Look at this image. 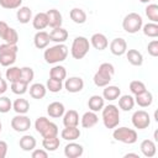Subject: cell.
Masks as SVG:
<instances>
[{"label": "cell", "mask_w": 158, "mask_h": 158, "mask_svg": "<svg viewBox=\"0 0 158 158\" xmlns=\"http://www.w3.org/2000/svg\"><path fill=\"white\" fill-rule=\"evenodd\" d=\"M68 56V47L64 43H57L56 46L46 48L43 53V58L48 64L60 63L67 59Z\"/></svg>", "instance_id": "1"}, {"label": "cell", "mask_w": 158, "mask_h": 158, "mask_svg": "<svg viewBox=\"0 0 158 158\" xmlns=\"http://www.w3.org/2000/svg\"><path fill=\"white\" fill-rule=\"evenodd\" d=\"M115 73V68L111 63H101L99 65V69L96 70V73L94 74V84L99 88H104L106 85L110 84L111 81V78Z\"/></svg>", "instance_id": "2"}, {"label": "cell", "mask_w": 158, "mask_h": 158, "mask_svg": "<svg viewBox=\"0 0 158 158\" xmlns=\"http://www.w3.org/2000/svg\"><path fill=\"white\" fill-rule=\"evenodd\" d=\"M102 122L106 128H115L120 123V110L116 105H106L102 107Z\"/></svg>", "instance_id": "3"}, {"label": "cell", "mask_w": 158, "mask_h": 158, "mask_svg": "<svg viewBox=\"0 0 158 158\" xmlns=\"http://www.w3.org/2000/svg\"><path fill=\"white\" fill-rule=\"evenodd\" d=\"M90 48V42L84 36H78L73 40L72 47H70V54L74 59H83Z\"/></svg>", "instance_id": "4"}, {"label": "cell", "mask_w": 158, "mask_h": 158, "mask_svg": "<svg viewBox=\"0 0 158 158\" xmlns=\"http://www.w3.org/2000/svg\"><path fill=\"white\" fill-rule=\"evenodd\" d=\"M112 137L118 141V142H122L125 144H133L137 142V132L136 130L133 128H128V127H115L114 128V132H112Z\"/></svg>", "instance_id": "5"}, {"label": "cell", "mask_w": 158, "mask_h": 158, "mask_svg": "<svg viewBox=\"0 0 158 158\" xmlns=\"http://www.w3.org/2000/svg\"><path fill=\"white\" fill-rule=\"evenodd\" d=\"M142 26H143L142 16L137 12H130L122 20V28L127 33H136L142 28Z\"/></svg>", "instance_id": "6"}, {"label": "cell", "mask_w": 158, "mask_h": 158, "mask_svg": "<svg viewBox=\"0 0 158 158\" xmlns=\"http://www.w3.org/2000/svg\"><path fill=\"white\" fill-rule=\"evenodd\" d=\"M0 37L11 44H16L19 42V33L15 28L10 27L5 21H0Z\"/></svg>", "instance_id": "7"}, {"label": "cell", "mask_w": 158, "mask_h": 158, "mask_svg": "<svg viewBox=\"0 0 158 158\" xmlns=\"http://www.w3.org/2000/svg\"><path fill=\"white\" fill-rule=\"evenodd\" d=\"M11 127L16 132H26L31 127V120L26 114H17L11 118Z\"/></svg>", "instance_id": "8"}, {"label": "cell", "mask_w": 158, "mask_h": 158, "mask_svg": "<svg viewBox=\"0 0 158 158\" xmlns=\"http://www.w3.org/2000/svg\"><path fill=\"white\" fill-rule=\"evenodd\" d=\"M132 125L138 130H144L151 125V117L147 111L137 110L132 115Z\"/></svg>", "instance_id": "9"}, {"label": "cell", "mask_w": 158, "mask_h": 158, "mask_svg": "<svg viewBox=\"0 0 158 158\" xmlns=\"http://www.w3.org/2000/svg\"><path fill=\"white\" fill-rule=\"evenodd\" d=\"M64 88L68 93H73V94L79 93L84 88V80L80 77H70V78L65 79Z\"/></svg>", "instance_id": "10"}, {"label": "cell", "mask_w": 158, "mask_h": 158, "mask_svg": "<svg viewBox=\"0 0 158 158\" xmlns=\"http://www.w3.org/2000/svg\"><path fill=\"white\" fill-rule=\"evenodd\" d=\"M83 153H84L83 146L79 143H75L74 141H70L64 147V156L67 158H78L80 156H83Z\"/></svg>", "instance_id": "11"}, {"label": "cell", "mask_w": 158, "mask_h": 158, "mask_svg": "<svg viewBox=\"0 0 158 158\" xmlns=\"http://www.w3.org/2000/svg\"><path fill=\"white\" fill-rule=\"evenodd\" d=\"M110 51L114 56H122L127 51V43L123 38L117 37L110 42Z\"/></svg>", "instance_id": "12"}, {"label": "cell", "mask_w": 158, "mask_h": 158, "mask_svg": "<svg viewBox=\"0 0 158 158\" xmlns=\"http://www.w3.org/2000/svg\"><path fill=\"white\" fill-rule=\"evenodd\" d=\"M90 44L98 51H104L107 48L109 41L104 33H94L90 38Z\"/></svg>", "instance_id": "13"}, {"label": "cell", "mask_w": 158, "mask_h": 158, "mask_svg": "<svg viewBox=\"0 0 158 158\" xmlns=\"http://www.w3.org/2000/svg\"><path fill=\"white\" fill-rule=\"evenodd\" d=\"M49 33L46 32V31H38L35 37H33V43H35V47L38 48V49H44L48 47L49 44Z\"/></svg>", "instance_id": "14"}, {"label": "cell", "mask_w": 158, "mask_h": 158, "mask_svg": "<svg viewBox=\"0 0 158 158\" xmlns=\"http://www.w3.org/2000/svg\"><path fill=\"white\" fill-rule=\"evenodd\" d=\"M64 112H65V107L59 101H53L47 106V114L49 115V117L58 118V117H62Z\"/></svg>", "instance_id": "15"}, {"label": "cell", "mask_w": 158, "mask_h": 158, "mask_svg": "<svg viewBox=\"0 0 158 158\" xmlns=\"http://www.w3.org/2000/svg\"><path fill=\"white\" fill-rule=\"evenodd\" d=\"M49 38L51 41L56 42V43H64L68 40V31L65 28L60 27H54L51 32H49Z\"/></svg>", "instance_id": "16"}, {"label": "cell", "mask_w": 158, "mask_h": 158, "mask_svg": "<svg viewBox=\"0 0 158 158\" xmlns=\"http://www.w3.org/2000/svg\"><path fill=\"white\" fill-rule=\"evenodd\" d=\"M98 121H99V117H98L96 112H94L91 110L86 111L81 116V118H80V123H81V126L84 128H91V127H94L98 123Z\"/></svg>", "instance_id": "17"}, {"label": "cell", "mask_w": 158, "mask_h": 158, "mask_svg": "<svg viewBox=\"0 0 158 158\" xmlns=\"http://www.w3.org/2000/svg\"><path fill=\"white\" fill-rule=\"evenodd\" d=\"M46 14H47V17H48V26H51L52 28L62 26V22H63L62 14L57 9H51Z\"/></svg>", "instance_id": "18"}, {"label": "cell", "mask_w": 158, "mask_h": 158, "mask_svg": "<svg viewBox=\"0 0 158 158\" xmlns=\"http://www.w3.org/2000/svg\"><path fill=\"white\" fill-rule=\"evenodd\" d=\"M121 95V89L116 85H106L102 90V98L107 101H114Z\"/></svg>", "instance_id": "19"}, {"label": "cell", "mask_w": 158, "mask_h": 158, "mask_svg": "<svg viewBox=\"0 0 158 158\" xmlns=\"http://www.w3.org/2000/svg\"><path fill=\"white\" fill-rule=\"evenodd\" d=\"M141 152L144 157H148V158H152L156 156V152H157V147H156V143L152 139H143L141 142Z\"/></svg>", "instance_id": "20"}, {"label": "cell", "mask_w": 158, "mask_h": 158, "mask_svg": "<svg viewBox=\"0 0 158 158\" xmlns=\"http://www.w3.org/2000/svg\"><path fill=\"white\" fill-rule=\"evenodd\" d=\"M135 96H136L135 98V104H137L141 107H148L153 102V95L148 90H146V91H143L138 95H135Z\"/></svg>", "instance_id": "21"}, {"label": "cell", "mask_w": 158, "mask_h": 158, "mask_svg": "<svg viewBox=\"0 0 158 158\" xmlns=\"http://www.w3.org/2000/svg\"><path fill=\"white\" fill-rule=\"evenodd\" d=\"M19 144H20V148L25 152H30V151H33L36 148V138L31 135H23L20 141H19Z\"/></svg>", "instance_id": "22"}, {"label": "cell", "mask_w": 158, "mask_h": 158, "mask_svg": "<svg viewBox=\"0 0 158 158\" xmlns=\"http://www.w3.org/2000/svg\"><path fill=\"white\" fill-rule=\"evenodd\" d=\"M32 26L35 30L42 31L48 26V17L46 12H38L32 19Z\"/></svg>", "instance_id": "23"}, {"label": "cell", "mask_w": 158, "mask_h": 158, "mask_svg": "<svg viewBox=\"0 0 158 158\" xmlns=\"http://www.w3.org/2000/svg\"><path fill=\"white\" fill-rule=\"evenodd\" d=\"M80 130L77 126H69L62 130L60 132V137L65 141H75L80 137Z\"/></svg>", "instance_id": "24"}, {"label": "cell", "mask_w": 158, "mask_h": 158, "mask_svg": "<svg viewBox=\"0 0 158 158\" xmlns=\"http://www.w3.org/2000/svg\"><path fill=\"white\" fill-rule=\"evenodd\" d=\"M88 106H89V110H91L94 112L101 111L102 107L105 106V99L100 95H93L88 100Z\"/></svg>", "instance_id": "25"}, {"label": "cell", "mask_w": 158, "mask_h": 158, "mask_svg": "<svg viewBox=\"0 0 158 158\" xmlns=\"http://www.w3.org/2000/svg\"><path fill=\"white\" fill-rule=\"evenodd\" d=\"M79 123V114L75 110H68L63 115V125L64 127L78 126Z\"/></svg>", "instance_id": "26"}, {"label": "cell", "mask_w": 158, "mask_h": 158, "mask_svg": "<svg viewBox=\"0 0 158 158\" xmlns=\"http://www.w3.org/2000/svg\"><path fill=\"white\" fill-rule=\"evenodd\" d=\"M126 57H127V60L132 65H135V67H141L143 64V56L137 49H128V51H126Z\"/></svg>", "instance_id": "27"}, {"label": "cell", "mask_w": 158, "mask_h": 158, "mask_svg": "<svg viewBox=\"0 0 158 158\" xmlns=\"http://www.w3.org/2000/svg\"><path fill=\"white\" fill-rule=\"evenodd\" d=\"M46 93H47V88L41 83H35L30 86V95L33 99H37V100L43 99L46 96Z\"/></svg>", "instance_id": "28"}, {"label": "cell", "mask_w": 158, "mask_h": 158, "mask_svg": "<svg viewBox=\"0 0 158 158\" xmlns=\"http://www.w3.org/2000/svg\"><path fill=\"white\" fill-rule=\"evenodd\" d=\"M16 17L20 23H28L32 20V10L27 6H20L16 11Z\"/></svg>", "instance_id": "29"}, {"label": "cell", "mask_w": 158, "mask_h": 158, "mask_svg": "<svg viewBox=\"0 0 158 158\" xmlns=\"http://www.w3.org/2000/svg\"><path fill=\"white\" fill-rule=\"evenodd\" d=\"M60 141L58 138V136H53V137H46L42 141V146L47 152H54L59 148Z\"/></svg>", "instance_id": "30"}, {"label": "cell", "mask_w": 158, "mask_h": 158, "mask_svg": "<svg viewBox=\"0 0 158 158\" xmlns=\"http://www.w3.org/2000/svg\"><path fill=\"white\" fill-rule=\"evenodd\" d=\"M69 16H70L72 21L78 23V25H81V23H84L86 21V12L80 7L72 9L70 12H69Z\"/></svg>", "instance_id": "31"}, {"label": "cell", "mask_w": 158, "mask_h": 158, "mask_svg": "<svg viewBox=\"0 0 158 158\" xmlns=\"http://www.w3.org/2000/svg\"><path fill=\"white\" fill-rule=\"evenodd\" d=\"M12 109L16 114H27L30 110V102L26 99L19 98L12 102Z\"/></svg>", "instance_id": "32"}, {"label": "cell", "mask_w": 158, "mask_h": 158, "mask_svg": "<svg viewBox=\"0 0 158 158\" xmlns=\"http://www.w3.org/2000/svg\"><path fill=\"white\" fill-rule=\"evenodd\" d=\"M135 106V98L131 95H120L118 98V107L123 111H130Z\"/></svg>", "instance_id": "33"}, {"label": "cell", "mask_w": 158, "mask_h": 158, "mask_svg": "<svg viewBox=\"0 0 158 158\" xmlns=\"http://www.w3.org/2000/svg\"><path fill=\"white\" fill-rule=\"evenodd\" d=\"M49 78L57 79V80H65L67 78V70L63 65H54L51 70H49Z\"/></svg>", "instance_id": "34"}, {"label": "cell", "mask_w": 158, "mask_h": 158, "mask_svg": "<svg viewBox=\"0 0 158 158\" xmlns=\"http://www.w3.org/2000/svg\"><path fill=\"white\" fill-rule=\"evenodd\" d=\"M5 75H6V79H7L10 83L19 81V80H21V68L10 65V67L6 69Z\"/></svg>", "instance_id": "35"}, {"label": "cell", "mask_w": 158, "mask_h": 158, "mask_svg": "<svg viewBox=\"0 0 158 158\" xmlns=\"http://www.w3.org/2000/svg\"><path fill=\"white\" fill-rule=\"evenodd\" d=\"M51 122H52V121H49L47 117H44V116H40V117H37L36 121H35V130L42 136V135L44 133V131L49 127Z\"/></svg>", "instance_id": "36"}, {"label": "cell", "mask_w": 158, "mask_h": 158, "mask_svg": "<svg viewBox=\"0 0 158 158\" xmlns=\"http://www.w3.org/2000/svg\"><path fill=\"white\" fill-rule=\"evenodd\" d=\"M141 30L143 31V33L147 37H151V38L158 37V25L156 22H148V23L143 25Z\"/></svg>", "instance_id": "37"}, {"label": "cell", "mask_w": 158, "mask_h": 158, "mask_svg": "<svg viewBox=\"0 0 158 158\" xmlns=\"http://www.w3.org/2000/svg\"><path fill=\"white\" fill-rule=\"evenodd\" d=\"M10 88H11V91L14 94H16V95H23L27 91V89H28V84L25 83L23 80H19V81L11 83V86Z\"/></svg>", "instance_id": "38"}, {"label": "cell", "mask_w": 158, "mask_h": 158, "mask_svg": "<svg viewBox=\"0 0 158 158\" xmlns=\"http://www.w3.org/2000/svg\"><path fill=\"white\" fill-rule=\"evenodd\" d=\"M16 54L17 53H0V65L2 67H10L16 62Z\"/></svg>", "instance_id": "39"}, {"label": "cell", "mask_w": 158, "mask_h": 158, "mask_svg": "<svg viewBox=\"0 0 158 158\" xmlns=\"http://www.w3.org/2000/svg\"><path fill=\"white\" fill-rule=\"evenodd\" d=\"M46 88H47V90H49L51 93H59V91L63 89V81L57 80V79H53V78H49V79L47 80Z\"/></svg>", "instance_id": "40"}, {"label": "cell", "mask_w": 158, "mask_h": 158, "mask_svg": "<svg viewBox=\"0 0 158 158\" xmlns=\"http://www.w3.org/2000/svg\"><path fill=\"white\" fill-rule=\"evenodd\" d=\"M146 15L152 22H158V5L157 4H148L146 7Z\"/></svg>", "instance_id": "41"}, {"label": "cell", "mask_w": 158, "mask_h": 158, "mask_svg": "<svg viewBox=\"0 0 158 158\" xmlns=\"http://www.w3.org/2000/svg\"><path fill=\"white\" fill-rule=\"evenodd\" d=\"M130 90H131V93L133 95H138V94L146 91L147 89H146V85H144L143 81H141V80H132L130 83Z\"/></svg>", "instance_id": "42"}, {"label": "cell", "mask_w": 158, "mask_h": 158, "mask_svg": "<svg viewBox=\"0 0 158 158\" xmlns=\"http://www.w3.org/2000/svg\"><path fill=\"white\" fill-rule=\"evenodd\" d=\"M35 78V72L31 67H22L21 68V80L30 84Z\"/></svg>", "instance_id": "43"}, {"label": "cell", "mask_w": 158, "mask_h": 158, "mask_svg": "<svg viewBox=\"0 0 158 158\" xmlns=\"http://www.w3.org/2000/svg\"><path fill=\"white\" fill-rule=\"evenodd\" d=\"M22 4V0H0V6L7 10L19 9Z\"/></svg>", "instance_id": "44"}, {"label": "cell", "mask_w": 158, "mask_h": 158, "mask_svg": "<svg viewBox=\"0 0 158 158\" xmlns=\"http://www.w3.org/2000/svg\"><path fill=\"white\" fill-rule=\"evenodd\" d=\"M12 109V102L7 96H0V112L6 114Z\"/></svg>", "instance_id": "45"}, {"label": "cell", "mask_w": 158, "mask_h": 158, "mask_svg": "<svg viewBox=\"0 0 158 158\" xmlns=\"http://www.w3.org/2000/svg\"><path fill=\"white\" fill-rule=\"evenodd\" d=\"M19 51V47L17 44H11V43H2L0 44V53L4 52V53H17Z\"/></svg>", "instance_id": "46"}, {"label": "cell", "mask_w": 158, "mask_h": 158, "mask_svg": "<svg viewBox=\"0 0 158 158\" xmlns=\"http://www.w3.org/2000/svg\"><path fill=\"white\" fill-rule=\"evenodd\" d=\"M147 49H148V53L152 57H157L158 56V41L157 40L151 41L148 43V46H147Z\"/></svg>", "instance_id": "47"}, {"label": "cell", "mask_w": 158, "mask_h": 158, "mask_svg": "<svg viewBox=\"0 0 158 158\" xmlns=\"http://www.w3.org/2000/svg\"><path fill=\"white\" fill-rule=\"evenodd\" d=\"M32 158H47L48 157V152L43 148V149H33L32 151Z\"/></svg>", "instance_id": "48"}, {"label": "cell", "mask_w": 158, "mask_h": 158, "mask_svg": "<svg viewBox=\"0 0 158 158\" xmlns=\"http://www.w3.org/2000/svg\"><path fill=\"white\" fill-rule=\"evenodd\" d=\"M7 143L5 141H1L0 139V158H5L6 154H7Z\"/></svg>", "instance_id": "49"}, {"label": "cell", "mask_w": 158, "mask_h": 158, "mask_svg": "<svg viewBox=\"0 0 158 158\" xmlns=\"http://www.w3.org/2000/svg\"><path fill=\"white\" fill-rule=\"evenodd\" d=\"M7 90V81L5 79H0V95H2Z\"/></svg>", "instance_id": "50"}, {"label": "cell", "mask_w": 158, "mask_h": 158, "mask_svg": "<svg viewBox=\"0 0 158 158\" xmlns=\"http://www.w3.org/2000/svg\"><path fill=\"white\" fill-rule=\"evenodd\" d=\"M128 157H135V158H138V154H137V153H126V154H125V158H128Z\"/></svg>", "instance_id": "51"}, {"label": "cell", "mask_w": 158, "mask_h": 158, "mask_svg": "<svg viewBox=\"0 0 158 158\" xmlns=\"http://www.w3.org/2000/svg\"><path fill=\"white\" fill-rule=\"evenodd\" d=\"M154 141H156V142L158 141V132H157V131H154Z\"/></svg>", "instance_id": "52"}, {"label": "cell", "mask_w": 158, "mask_h": 158, "mask_svg": "<svg viewBox=\"0 0 158 158\" xmlns=\"http://www.w3.org/2000/svg\"><path fill=\"white\" fill-rule=\"evenodd\" d=\"M141 2H143V4H148V2H151V0H139Z\"/></svg>", "instance_id": "53"}, {"label": "cell", "mask_w": 158, "mask_h": 158, "mask_svg": "<svg viewBox=\"0 0 158 158\" xmlns=\"http://www.w3.org/2000/svg\"><path fill=\"white\" fill-rule=\"evenodd\" d=\"M1 130H2V123H1V121H0V133H1Z\"/></svg>", "instance_id": "54"}, {"label": "cell", "mask_w": 158, "mask_h": 158, "mask_svg": "<svg viewBox=\"0 0 158 158\" xmlns=\"http://www.w3.org/2000/svg\"><path fill=\"white\" fill-rule=\"evenodd\" d=\"M0 79H1V72H0Z\"/></svg>", "instance_id": "55"}]
</instances>
